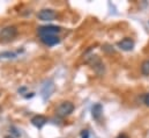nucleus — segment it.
<instances>
[{
	"mask_svg": "<svg viewBox=\"0 0 149 138\" xmlns=\"http://www.w3.org/2000/svg\"><path fill=\"white\" fill-rule=\"evenodd\" d=\"M40 41L49 45V46H52V45H56L60 42V38L57 36V35H44V36H40Z\"/></svg>",
	"mask_w": 149,
	"mask_h": 138,
	"instance_id": "423d86ee",
	"label": "nucleus"
},
{
	"mask_svg": "<svg viewBox=\"0 0 149 138\" xmlns=\"http://www.w3.org/2000/svg\"><path fill=\"white\" fill-rule=\"evenodd\" d=\"M60 27L57 26H42L38 28V34L39 36H44V35H57L60 33Z\"/></svg>",
	"mask_w": 149,
	"mask_h": 138,
	"instance_id": "7ed1b4c3",
	"label": "nucleus"
},
{
	"mask_svg": "<svg viewBox=\"0 0 149 138\" xmlns=\"http://www.w3.org/2000/svg\"><path fill=\"white\" fill-rule=\"evenodd\" d=\"M46 122H47V120H46V117L43 116V115H36V116H34V117L31 118V123H33L36 128H38V129L43 128V127L46 124Z\"/></svg>",
	"mask_w": 149,
	"mask_h": 138,
	"instance_id": "6e6552de",
	"label": "nucleus"
},
{
	"mask_svg": "<svg viewBox=\"0 0 149 138\" xmlns=\"http://www.w3.org/2000/svg\"><path fill=\"white\" fill-rule=\"evenodd\" d=\"M10 130L13 131V134H14L16 137H20V136H21V134H20V132H19V131H17V130H16L14 127H12V128H10Z\"/></svg>",
	"mask_w": 149,
	"mask_h": 138,
	"instance_id": "ddd939ff",
	"label": "nucleus"
},
{
	"mask_svg": "<svg viewBox=\"0 0 149 138\" xmlns=\"http://www.w3.org/2000/svg\"><path fill=\"white\" fill-rule=\"evenodd\" d=\"M81 138H89V131L88 130H82L81 131Z\"/></svg>",
	"mask_w": 149,
	"mask_h": 138,
	"instance_id": "f8f14e48",
	"label": "nucleus"
},
{
	"mask_svg": "<svg viewBox=\"0 0 149 138\" xmlns=\"http://www.w3.org/2000/svg\"><path fill=\"white\" fill-rule=\"evenodd\" d=\"M118 138H128V137H127V136H126L125 134H123V135H120V136H119Z\"/></svg>",
	"mask_w": 149,
	"mask_h": 138,
	"instance_id": "2eb2a0df",
	"label": "nucleus"
},
{
	"mask_svg": "<svg viewBox=\"0 0 149 138\" xmlns=\"http://www.w3.org/2000/svg\"><path fill=\"white\" fill-rule=\"evenodd\" d=\"M73 110H74V104H72V102L66 101V102L60 104V106L57 108V114H58V116H60V117H65V116L72 114Z\"/></svg>",
	"mask_w": 149,
	"mask_h": 138,
	"instance_id": "f257e3e1",
	"label": "nucleus"
},
{
	"mask_svg": "<svg viewBox=\"0 0 149 138\" xmlns=\"http://www.w3.org/2000/svg\"><path fill=\"white\" fill-rule=\"evenodd\" d=\"M143 102H145V104H146L149 107V93L145 95V98H143Z\"/></svg>",
	"mask_w": 149,
	"mask_h": 138,
	"instance_id": "4468645a",
	"label": "nucleus"
},
{
	"mask_svg": "<svg viewBox=\"0 0 149 138\" xmlns=\"http://www.w3.org/2000/svg\"><path fill=\"white\" fill-rule=\"evenodd\" d=\"M15 57H16V54L10 52V51H6V52L0 54V59H12V58H15Z\"/></svg>",
	"mask_w": 149,
	"mask_h": 138,
	"instance_id": "9d476101",
	"label": "nucleus"
},
{
	"mask_svg": "<svg viewBox=\"0 0 149 138\" xmlns=\"http://www.w3.org/2000/svg\"><path fill=\"white\" fill-rule=\"evenodd\" d=\"M16 34H17V30H16L15 27H13V26L6 27L0 32V39L5 41V42H8V41L13 39L16 36Z\"/></svg>",
	"mask_w": 149,
	"mask_h": 138,
	"instance_id": "f03ea898",
	"label": "nucleus"
},
{
	"mask_svg": "<svg viewBox=\"0 0 149 138\" xmlns=\"http://www.w3.org/2000/svg\"><path fill=\"white\" fill-rule=\"evenodd\" d=\"M118 48H120L124 51H131L134 48V42L131 38H124L120 42H118Z\"/></svg>",
	"mask_w": 149,
	"mask_h": 138,
	"instance_id": "0eeeda50",
	"label": "nucleus"
},
{
	"mask_svg": "<svg viewBox=\"0 0 149 138\" xmlns=\"http://www.w3.org/2000/svg\"><path fill=\"white\" fill-rule=\"evenodd\" d=\"M37 18L42 21H52L56 18V13L52 9H42L38 12Z\"/></svg>",
	"mask_w": 149,
	"mask_h": 138,
	"instance_id": "20e7f679",
	"label": "nucleus"
},
{
	"mask_svg": "<svg viewBox=\"0 0 149 138\" xmlns=\"http://www.w3.org/2000/svg\"><path fill=\"white\" fill-rule=\"evenodd\" d=\"M102 113H103V107L101 104H96L93 106L91 108V115L95 120H98L101 116H102Z\"/></svg>",
	"mask_w": 149,
	"mask_h": 138,
	"instance_id": "1a4fd4ad",
	"label": "nucleus"
},
{
	"mask_svg": "<svg viewBox=\"0 0 149 138\" xmlns=\"http://www.w3.org/2000/svg\"><path fill=\"white\" fill-rule=\"evenodd\" d=\"M141 72L145 75H149V61H145L141 65Z\"/></svg>",
	"mask_w": 149,
	"mask_h": 138,
	"instance_id": "9b49d317",
	"label": "nucleus"
},
{
	"mask_svg": "<svg viewBox=\"0 0 149 138\" xmlns=\"http://www.w3.org/2000/svg\"><path fill=\"white\" fill-rule=\"evenodd\" d=\"M56 87H54V84L52 81H49V82H45L43 85V88H42V96L44 100L49 99L51 96V94L54 92Z\"/></svg>",
	"mask_w": 149,
	"mask_h": 138,
	"instance_id": "39448f33",
	"label": "nucleus"
},
{
	"mask_svg": "<svg viewBox=\"0 0 149 138\" xmlns=\"http://www.w3.org/2000/svg\"><path fill=\"white\" fill-rule=\"evenodd\" d=\"M0 110H1V108H0Z\"/></svg>",
	"mask_w": 149,
	"mask_h": 138,
	"instance_id": "f3484780",
	"label": "nucleus"
},
{
	"mask_svg": "<svg viewBox=\"0 0 149 138\" xmlns=\"http://www.w3.org/2000/svg\"><path fill=\"white\" fill-rule=\"evenodd\" d=\"M5 138H14V137H12V136H6Z\"/></svg>",
	"mask_w": 149,
	"mask_h": 138,
	"instance_id": "dca6fc26",
	"label": "nucleus"
}]
</instances>
